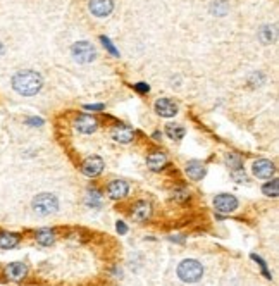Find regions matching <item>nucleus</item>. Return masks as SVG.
<instances>
[{
  "label": "nucleus",
  "instance_id": "f8f14e48",
  "mask_svg": "<svg viewBox=\"0 0 279 286\" xmlns=\"http://www.w3.org/2000/svg\"><path fill=\"white\" fill-rule=\"evenodd\" d=\"M184 173H186V176L190 178V179L200 181L202 178L207 174V169H205L204 164L198 162V160H191V162H188L186 167H184Z\"/></svg>",
  "mask_w": 279,
  "mask_h": 286
},
{
  "label": "nucleus",
  "instance_id": "20e7f679",
  "mask_svg": "<svg viewBox=\"0 0 279 286\" xmlns=\"http://www.w3.org/2000/svg\"><path fill=\"white\" fill-rule=\"evenodd\" d=\"M71 54L74 57V61L79 62V64H88V62L95 61L97 57L95 47L92 43H88V41H78V43H74L71 48Z\"/></svg>",
  "mask_w": 279,
  "mask_h": 286
},
{
  "label": "nucleus",
  "instance_id": "2f4dec72",
  "mask_svg": "<svg viewBox=\"0 0 279 286\" xmlns=\"http://www.w3.org/2000/svg\"><path fill=\"white\" fill-rule=\"evenodd\" d=\"M2 54H3V45L0 43V55H2Z\"/></svg>",
  "mask_w": 279,
  "mask_h": 286
},
{
  "label": "nucleus",
  "instance_id": "a211bd4d",
  "mask_svg": "<svg viewBox=\"0 0 279 286\" xmlns=\"http://www.w3.org/2000/svg\"><path fill=\"white\" fill-rule=\"evenodd\" d=\"M166 133H167V137H169L171 140L177 142V140H181V138L184 137L186 130H184L183 126H179V124H167V126H166Z\"/></svg>",
  "mask_w": 279,
  "mask_h": 286
},
{
  "label": "nucleus",
  "instance_id": "5701e85b",
  "mask_svg": "<svg viewBox=\"0 0 279 286\" xmlns=\"http://www.w3.org/2000/svg\"><path fill=\"white\" fill-rule=\"evenodd\" d=\"M226 164H228L231 169H240V167H243V160L238 153H228V155H226Z\"/></svg>",
  "mask_w": 279,
  "mask_h": 286
},
{
  "label": "nucleus",
  "instance_id": "423d86ee",
  "mask_svg": "<svg viewBox=\"0 0 279 286\" xmlns=\"http://www.w3.org/2000/svg\"><path fill=\"white\" fill-rule=\"evenodd\" d=\"M81 171H83V174H85V176H88V178L99 176V174L104 171V160H102V157H99V155L88 157V159H86L85 162H83Z\"/></svg>",
  "mask_w": 279,
  "mask_h": 286
},
{
  "label": "nucleus",
  "instance_id": "0eeeda50",
  "mask_svg": "<svg viewBox=\"0 0 279 286\" xmlns=\"http://www.w3.org/2000/svg\"><path fill=\"white\" fill-rule=\"evenodd\" d=\"M252 171H253V176L259 178V179H267L274 174L276 167L271 160H266V159H259L253 162L252 166Z\"/></svg>",
  "mask_w": 279,
  "mask_h": 286
},
{
  "label": "nucleus",
  "instance_id": "6e6552de",
  "mask_svg": "<svg viewBox=\"0 0 279 286\" xmlns=\"http://www.w3.org/2000/svg\"><path fill=\"white\" fill-rule=\"evenodd\" d=\"M128 191H130V186H128V183L123 179L110 181L109 186H107V195H109V198H112V200H121V198H124L128 195Z\"/></svg>",
  "mask_w": 279,
  "mask_h": 286
},
{
  "label": "nucleus",
  "instance_id": "c756f323",
  "mask_svg": "<svg viewBox=\"0 0 279 286\" xmlns=\"http://www.w3.org/2000/svg\"><path fill=\"white\" fill-rule=\"evenodd\" d=\"M86 110H104V104H92V106H85Z\"/></svg>",
  "mask_w": 279,
  "mask_h": 286
},
{
  "label": "nucleus",
  "instance_id": "393cba45",
  "mask_svg": "<svg viewBox=\"0 0 279 286\" xmlns=\"http://www.w3.org/2000/svg\"><path fill=\"white\" fill-rule=\"evenodd\" d=\"M188 198H190V191H188L186 188H176V190L173 191V200L186 202Z\"/></svg>",
  "mask_w": 279,
  "mask_h": 286
},
{
  "label": "nucleus",
  "instance_id": "4be33fe9",
  "mask_svg": "<svg viewBox=\"0 0 279 286\" xmlns=\"http://www.w3.org/2000/svg\"><path fill=\"white\" fill-rule=\"evenodd\" d=\"M262 193L267 195V197H273L276 198L278 193H279V181L278 179H273L271 183H266L262 186Z\"/></svg>",
  "mask_w": 279,
  "mask_h": 286
},
{
  "label": "nucleus",
  "instance_id": "1a4fd4ad",
  "mask_svg": "<svg viewBox=\"0 0 279 286\" xmlns=\"http://www.w3.org/2000/svg\"><path fill=\"white\" fill-rule=\"evenodd\" d=\"M97 126H99L97 119L93 116H88V114H81V116H79L78 119L74 121V128L79 131V133H83V135L93 133V131L97 130Z\"/></svg>",
  "mask_w": 279,
  "mask_h": 286
},
{
  "label": "nucleus",
  "instance_id": "f3484780",
  "mask_svg": "<svg viewBox=\"0 0 279 286\" xmlns=\"http://www.w3.org/2000/svg\"><path fill=\"white\" fill-rule=\"evenodd\" d=\"M19 243V236L14 235V233H7V231H2L0 233V249H14V247Z\"/></svg>",
  "mask_w": 279,
  "mask_h": 286
},
{
  "label": "nucleus",
  "instance_id": "9b49d317",
  "mask_svg": "<svg viewBox=\"0 0 279 286\" xmlns=\"http://www.w3.org/2000/svg\"><path fill=\"white\" fill-rule=\"evenodd\" d=\"M28 274V267L23 262H12L5 267V276L10 281H21Z\"/></svg>",
  "mask_w": 279,
  "mask_h": 286
},
{
  "label": "nucleus",
  "instance_id": "412c9836",
  "mask_svg": "<svg viewBox=\"0 0 279 286\" xmlns=\"http://www.w3.org/2000/svg\"><path fill=\"white\" fill-rule=\"evenodd\" d=\"M229 10V3L226 0H215L210 7V12L215 14V16H226Z\"/></svg>",
  "mask_w": 279,
  "mask_h": 286
},
{
  "label": "nucleus",
  "instance_id": "cd10ccee",
  "mask_svg": "<svg viewBox=\"0 0 279 286\" xmlns=\"http://www.w3.org/2000/svg\"><path fill=\"white\" fill-rule=\"evenodd\" d=\"M135 88H137V92H140V93H148V85H145V83H137L135 85Z\"/></svg>",
  "mask_w": 279,
  "mask_h": 286
},
{
  "label": "nucleus",
  "instance_id": "aec40b11",
  "mask_svg": "<svg viewBox=\"0 0 279 286\" xmlns=\"http://www.w3.org/2000/svg\"><path fill=\"white\" fill-rule=\"evenodd\" d=\"M260 40L264 41V43H273L274 40H276V26H264L262 30H260Z\"/></svg>",
  "mask_w": 279,
  "mask_h": 286
},
{
  "label": "nucleus",
  "instance_id": "7c9ffc66",
  "mask_svg": "<svg viewBox=\"0 0 279 286\" xmlns=\"http://www.w3.org/2000/svg\"><path fill=\"white\" fill-rule=\"evenodd\" d=\"M116 226H117V231H119L121 235H126V233H128V228H126V224H124L123 221H117Z\"/></svg>",
  "mask_w": 279,
  "mask_h": 286
},
{
  "label": "nucleus",
  "instance_id": "f257e3e1",
  "mask_svg": "<svg viewBox=\"0 0 279 286\" xmlns=\"http://www.w3.org/2000/svg\"><path fill=\"white\" fill-rule=\"evenodd\" d=\"M43 79L36 71H19L12 78V88L23 97H33L41 90Z\"/></svg>",
  "mask_w": 279,
  "mask_h": 286
},
{
  "label": "nucleus",
  "instance_id": "b1692460",
  "mask_svg": "<svg viewBox=\"0 0 279 286\" xmlns=\"http://www.w3.org/2000/svg\"><path fill=\"white\" fill-rule=\"evenodd\" d=\"M231 178H233V181H236V183H248V176H246L243 167H240V169H233Z\"/></svg>",
  "mask_w": 279,
  "mask_h": 286
},
{
  "label": "nucleus",
  "instance_id": "bb28decb",
  "mask_svg": "<svg viewBox=\"0 0 279 286\" xmlns=\"http://www.w3.org/2000/svg\"><path fill=\"white\" fill-rule=\"evenodd\" d=\"M100 41H102V43L105 45V47H107V50H109L112 55H116V57H117V55H119V52H117L116 48H114V45L110 43V40H109V38H107V36H100Z\"/></svg>",
  "mask_w": 279,
  "mask_h": 286
},
{
  "label": "nucleus",
  "instance_id": "9d476101",
  "mask_svg": "<svg viewBox=\"0 0 279 286\" xmlns=\"http://www.w3.org/2000/svg\"><path fill=\"white\" fill-rule=\"evenodd\" d=\"M155 112L162 117H174L177 114V106L169 99H159L153 106Z\"/></svg>",
  "mask_w": 279,
  "mask_h": 286
},
{
  "label": "nucleus",
  "instance_id": "a878e982",
  "mask_svg": "<svg viewBox=\"0 0 279 286\" xmlns=\"http://www.w3.org/2000/svg\"><path fill=\"white\" fill-rule=\"evenodd\" d=\"M86 204L92 205V207H100V193L97 190H90L88 191V198H86Z\"/></svg>",
  "mask_w": 279,
  "mask_h": 286
},
{
  "label": "nucleus",
  "instance_id": "39448f33",
  "mask_svg": "<svg viewBox=\"0 0 279 286\" xmlns=\"http://www.w3.org/2000/svg\"><path fill=\"white\" fill-rule=\"evenodd\" d=\"M214 207H215V211L221 212V214H229V212L236 211L238 200L229 193H221L214 198Z\"/></svg>",
  "mask_w": 279,
  "mask_h": 286
},
{
  "label": "nucleus",
  "instance_id": "dca6fc26",
  "mask_svg": "<svg viewBox=\"0 0 279 286\" xmlns=\"http://www.w3.org/2000/svg\"><path fill=\"white\" fill-rule=\"evenodd\" d=\"M133 137H135L133 130L128 126H116L112 130V138L119 143H130L133 140Z\"/></svg>",
  "mask_w": 279,
  "mask_h": 286
},
{
  "label": "nucleus",
  "instance_id": "6ab92c4d",
  "mask_svg": "<svg viewBox=\"0 0 279 286\" xmlns=\"http://www.w3.org/2000/svg\"><path fill=\"white\" fill-rule=\"evenodd\" d=\"M55 240V233L52 231V229H40V231L36 233V242L40 243V245H52Z\"/></svg>",
  "mask_w": 279,
  "mask_h": 286
},
{
  "label": "nucleus",
  "instance_id": "7ed1b4c3",
  "mask_svg": "<svg viewBox=\"0 0 279 286\" xmlns=\"http://www.w3.org/2000/svg\"><path fill=\"white\" fill-rule=\"evenodd\" d=\"M33 211L40 215H50L54 212H57L59 209V200L50 193H40L35 197L33 200Z\"/></svg>",
  "mask_w": 279,
  "mask_h": 286
},
{
  "label": "nucleus",
  "instance_id": "2eb2a0df",
  "mask_svg": "<svg viewBox=\"0 0 279 286\" xmlns=\"http://www.w3.org/2000/svg\"><path fill=\"white\" fill-rule=\"evenodd\" d=\"M166 164H167V157L160 152L152 153V155L146 159V166H148V169L153 171V173H160V171L166 167Z\"/></svg>",
  "mask_w": 279,
  "mask_h": 286
},
{
  "label": "nucleus",
  "instance_id": "f03ea898",
  "mask_svg": "<svg viewBox=\"0 0 279 286\" xmlns=\"http://www.w3.org/2000/svg\"><path fill=\"white\" fill-rule=\"evenodd\" d=\"M177 276L184 283H197L204 276V267H202V264L198 260L186 259L177 266Z\"/></svg>",
  "mask_w": 279,
  "mask_h": 286
},
{
  "label": "nucleus",
  "instance_id": "ddd939ff",
  "mask_svg": "<svg viewBox=\"0 0 279 286\" xmlns=\"http://www.w3.org/2000/svg\"><path fill=\"white\" fill-rule=\"evenodd\" d=\"M112 9H114L112 0H92V2H90V10H92V14H95V16H99V17H104V16H107V14H110Z\"/></svg>",
  "mask_w": 279,
  "mask_h": 286
},
{
  "label": "nucleus",
  "instance_id": "c85d7f7f",
  "mask_svg": "<svg viewBox=\"0 0 279 286\" xmlns=\"http://www.w3.org/2000/svg\"><path fill=\"white\" fill-rule=\"evenodd\" d=\"M26 124H30V126H41V124H43V121L38 119V117H31V119L26 121Z\"/></svg>",
  "mask_w": 279,
  "mask_h": 286
},
{
  "label": "nucleus",
  "instance_id": "4468645a",
  "mask_svg": "<svg viewBox=\"0 0 279 286\" xmlns=\"http://www.w3.org/2000/svg\"><path fill=\"white\" fill-rule=\"evenodd\" d=\"M150 214H152V207H150V204L148 202L141 200V202H138V204L133 207V211H131V219L137 222H143L150 217Z\"/></svg>",
  "mask_w": 279,
  "mask_h": 286
}]
</instances>
